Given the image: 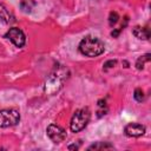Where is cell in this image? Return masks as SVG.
Returning <instances> with one entry per match:
<instances>
[{
  "mask_svg": "<svg viewBox=\"0 0 151 151\" xmlns=\"http://www.w3.org/2000/svg\"><path fill=\"white\" fill-rule=\"evenodd\" d=\"M67 77H68L67 68H65L63 66H55L53 68V71L46 78L45 86H44L45 93L53 94V93L58 92L61 88L64 81L67 79Z\"/></svg>",
  "mask_w": 151,
  "mask_h": 151,
  "instance_id": "6da1fadb",
  "label": "cell"
},
{
  "mask_svg": "<svg viewBox=\"0 0 151 151\" xmlns=\"http://www.w3.org/2000/svg\"><path fill=\"white\" fill-rule=\"evenodd\" d=\"M79 51L81 54L86 57H98L101 53H104L105 45L100 39L87 35L79 42Z\"/></svg>",
  "mask_w": 151,
  "mask_h": 151,
  "instance_id": "7a4b0ae2",
  "label": "cell"
},
{
  "mask_svg": "<svg viewBox=\"0 0 151 151\" xmlns=\"http://www.w3.org/2000/svg\"><path fill=\"white\" fill-rule=\"evenodd\" d=\"M91 118V112L87 107H83L79 109L74 112V114L72 116L71 123H70V129L72 132H79L83 129L86 127V125L88 124Z\"/></svg>",
  "mask_w": 151,
  "mask_h": 151,
  "instance_id": "3957f363",
  "label": "cell"
},
{
  "mask_svg": "<svg viewBox=\"0 0 151 151\" xmlns=\"http://www.w3.org/2000/svg\"><path fill=\"white\" fill-rule=\"evenodd\" d=\"M20 113L15 109L0 110V127H11L19 123Z\"/></svg>",
  "mask_w": 151,
  "mask_h": 151,
  "instance_id": "277c9868",
  "label": "cell"
},
{
  "mask_svg": "<svg viewBox=\"0 0 151 151\" xmlns=\"http://www.w3.org/2000/svg\"><path fill=\"white\" fill-rule=\"evenodd\" d=\"M5 38H7L8 40H11L17 47H22L26 44V37L25 33L18 28V27H12L7 31V33L5 34Z\"/></svg>",
  "mask_w": 151,
  "mask_h": 151,
  "instance_id": "5b68a950",
  "label": "cell"
},
{
  "mask_svg": "<svg viewBox=\"0 0 151 151\" xmlns=\"http://www.w3.org/2000/svg\"><path fill=\"white\" fill-rule=\"evenodd\" d=\"M47 136L53 143L59 144L66 139V131L57 124H51L47 126Z\"/></svg>",
  "mask_w": 151,
  "mask_h": 151,
  "instance_id": "8992f818",
  "label": "cell"
},
{
  "mask_svg": "<svg viewBox=\"0 0 151 151\" xmlns=\"http://www.w3.org/2000/svg\"><path fill=\"white\" fill-rule=\"evenodd\" d=\"M124 132L129 137H140L145 133V126L139 123H131L125 126Z\"/></svg>",
  "mask_w": 151,
  "mask_h": 151,
  "instance_id": "52a82bcc",
  "label": "cell"
},
{
  "mask_svg": "<svg viewBox=\"0 0 151 151\" xmlns=\"http://www.w3.org/2000/svg\"><path fill=\"white\" fill-rule=\"evenodd\" d=\"M0 20L5 24H12V22L15 21L14 15L12 14V12L4 4H0Z\"/></svg>",
  "mask_w": 151,
  "mask_h": 151,
  "instance_id": "ba28073f",
  "label": "cell"
},
{
  "mask_svg": "<svg viewBox=\"0 0 151 151\" xmlns=\"http://www.w3.org/2000/svg\"><path fill=\"white\" fill-rule=\"evenodd\" d=\"M132 33L136 38L138 39H143V40H147L150 38V29L147 27H140V26H136L132 29Z\"/></svg>",
  "mask_w": 151,
  "mask_h": 151,
  "instance_id": "9c48e42d",
  "label": "cell"
},
{
  "mask_svg": "<svg viewBox=\"0 0 151 151\" xmlns=\"http://www.w3.org/2000/svg\"><path fill=\"white\" fill-rule=\"evenodd\" d=\"M35 7V1L34 0H20V8L25 13L32 12V9Z\"/></svg>",
  "mask_w": 151,
  "mask_h": 151,
  "instance_id": "30bf717a",
  "label": "cell"
},
{
  "mask_svg": "<svg viewBox=\"0 0 151 151\" xmlns=\"http://www.w3.org/2000/svg\"><path fill=\"white\" fill-rule=\"evenodd\" d=\"M150 57H151V55H150L149 53H146L145 55L139 57V58L137 59V61H136V67H137V70H143L145 63H149V61H150Z\"/></svg>",
  "mask_w": 151,
  "mask_h": 151,
  "instance_id": "8fae6325",
  "label": "cell"
},
{
  "mask_svg": "<svg viewBox=\"0 0 151 151\" xmlns=\"http://www.w3.org/2000/svg\"><path fill=\"white\" fill-rule=\"evenodd\" d=\"M113 145L110 143H104V142H98L96 144H92L88 146V150H104V149H112Z\"/></svg>",
  "mask_w": 151,
  "mask_h": 151,
  "instance_id": "7c38bea8",
  "label": "cell"
},
{
  "mask_svg": "<svg viewBox=\"0 0 151 151\" xmlns=\"http://www.w3.org/2000/svg\"><path fill=\"white\" fill-rule=\"evenodd\" d=\"M98 106H99V111H98V117H101L103 114H106V112H107V107H106V103H105V100H99L98 101Z\"/></svg>",
  "mask_w": 151,
  "mask_h": 151,
  "instance_id": "4fadbf2b",
  "label": "cell"
},
{
  "mask_svg": "<svg viewBox=\"0 0 151 151\" xmlns=\"http://www.w3.org/2000/svg\"><path fill=\"white\" fill-rule=\"evenodd\" d=\"M118 19H119L118 13L117 12H111L110 13V17H109V24H110V26L116 25L118 22Z\"/></svg>",
  "mask_w": 151,
  "mask_h": 151,
  "instance_id": "5bb4252c",
  "label": "cell"
},
{
  "mask_svg": "<svg viewBox=\"0 0 151 151\" xmlns=\"http://www.w3.org/2000/svg\"><path fill=\"white\" fill-rule=\"evenodd\" d=\"M133 97H134V99H136L137 101H139V103L143 101V100H144V92H143V90H142V88H136Z\"/></svg>",
  "mask_w": 151,
  "mask_h": 151,
  "instance_id": "9a60e30c",
  "label": "cell"
},
{
  "mask_svg": "<svg viewBox=\"0 0 151 151\" xmlns=\"http://www.w3.org/2000/svg\"><path fill=\"white\" fill-rule=\"evenodd\" d=\"M116 64H117L116 60H109V61H106V63L104 64V70L106 71V70H109V68H112Z\"/></svg>",
  "mask_w": 151,
  "mask_h": 151,
  "instance_id": "2e32d148",
  "label": "cell"
}]
</instances>
